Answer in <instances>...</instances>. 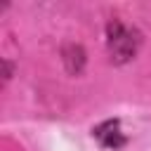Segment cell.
I'll list each match as a JSON object with an SVG mask.
<instances>
[{"mask_svg":"<svg viewBox=\"0 0 151 151\" xmlns=\"http://www.w3.org/2000/svg\"><path fill=\"white\" fill-rule=\"evenodd\" d=\"M97 139L104 144V146H113V149H118V146H123L125 144V137H123V132H120V127H118V123H106V125H101V127H97Z\"/></svg>","mask_w":151,"mask_h":151,"instance_id":"1","label":"cell"}]
</instances>
